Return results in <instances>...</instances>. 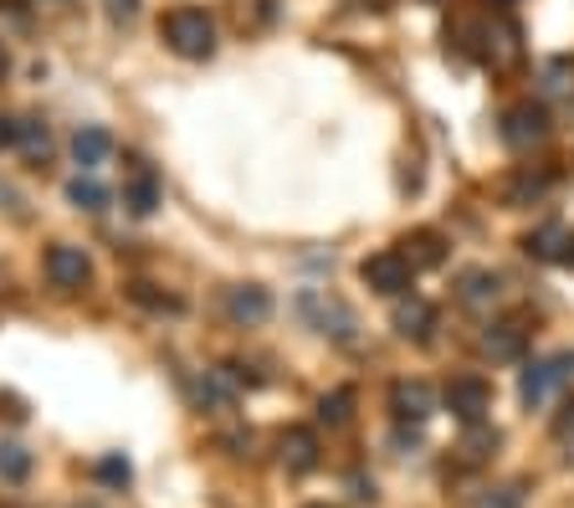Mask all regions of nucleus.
Returning a JSON list of instances; mask_svg holds the SVG:
<instances>
[{"label": "nucleus", "instance_id": "obj_30", "mask_svg": "<svg viewBox=\"0 0 574 508\" xmlns=\"http://www.w3.org/2000/svg\"><path fill=\"white\" fill-rule=\"evenodd\" d=\"M477 508H518V494L513 488H498V498H483Z\"/></svg>", "mask_w": 574, "mask_h": 508}, {"label": "nucleus", "instance_id": "obj_22", "mask_svg": "<svg viewBox=\"0 0 574 508\" xmlns=\"http://www.w3.org/2000/svg\"><path fill=\"white\" fill-rule=\"evenodd\" d=\"M349 417H354V390L349 386L328 390L324 401H318V421H324V426H349Z\"/></svg>", "mask_w": 574, "mask_h": 508}, {"label": "nucleus", "instance_id": "obj_28", "mask_svg": "<svg viewBox=\"0 0 574 508\" xmlns=\"http://www.w3.org/2000/svg\"><path fill=\"white\" fill-rule=\"evenodd\" d=\"M104 11H108V21H118V26H123V21H133V15H139V0H104Z\"/></svg>", "mask_w": 574, "mask_h": 508}, {"label": "nucleus", "instance_id": "obj_8", "mask_svg": "<svg viewBox=\"0 0 574 508\" xmlns=\"http://www.w3.org/2000/svg\"><path fill=\"white\" fill-rule=\"evenodd\" d=\"M46 278H52V288H67V293H77V288L93 283V262L83 247H73V241H57V247H46Z\"/></svg>", "mask_w": 574, "mask_h": 508}, {"label": "nucleus", "instance_id": "obj_31", "mask_svg": "<svg viewBox=\"0 0 574 508\" xmlns=\"http://www.w3.org/2000/svg\"><path fill=\"white\" fill-rule=\"evenodd\" d=\"M11 139H15V123H6V119H0V150H6Z\"/></svg>", "mask_w": 574, "mask_h": 508}, {"label": "nucleus", "instance_id": "obj_14", "mask_svg": "<svg viewBox=\"0 0 574 508\" xmlns=\"http://www.w3.org/2000/svg\"><path fill=\"white\" fill-rule=\"evenodd\" d=\"M396 334L411 344H431L436 339V309L426 299H400L396 303Z\"/></svg>", "mask_w": 574, "mask_h": 508}, {"label": "nucleus", "instance_id": "obj_20", "mask_svg": "<svg viewBox=\"0 0 574 508\" xmlns=\"http://www.w3.org/2000/svg\"><path fill=\"white\" fill-rule=\"evenodd\" d=\"M67 201H73L77 210H88V216H98V210L108 206V191L98 185L93 175H77V180H67Z\"/></svg>", "mask_w": 574, "mask_h": 508}, {"label": "nucleus", "instance_id": "obj_23", "mask_svg": "<svg viewBox=\"0 0 574 508\" xmlns=\"http://www.w3.org/2000/svg\"><path fill=\"white\" fill-rule=\"evenodd\" d=\"M544 93L549 98H574V62L570 57L544 62Z\"/></svg>", "mask_w": 574, "mask_h": 508}, {"label": "nucleus", "instance_id": "obj_15", "mask_svg": "<svg viewBox=\"0 0 574 508\" xmlns=\"http://www.w3.org/2000/svg\"><path fill=\"white\" fill-rule=\"evenodd\" d=\"M108 154H113V134H108V129L88 123V129H77L73 134V160L83 165V175H93L98 165H108Z\"/></svg>", "mask_w": 574, "mask_h": 508}, {"label": "nucleus", "instance_id": "obj_9", "mask_svg": "<svg viewBox=\"0 0 574 508\" xmlns=\"http://www.w3.org/2000/svg\"><path fill=\"white\" fill-rule=\"evenodd\" d=\"M160 201H164L160 175L144 160H129V175H123V206H129V216H154Z\"/></svg>", "mask_w": 574, "mask_h": 508}, {"label": "nucleus", "instance_id": "obj_12", "mask_svg": "<svg viewBox=\"0 0 574 508\" xmlns=\"http://www.w3.org/2000/svg\"><path fill=\"white\" fill-rule=\"evenodd\" d=\"M498 299H502V278H498V272L467 268L457 278V303H462V309H472V314H487Z\"/></svg>", "mask_w": 574, "mask_h": 508}, {"label": "nucleus", "instance_id": "obj_25", "mask_svg": "<svg viewBox=\"0 0 574 508\" xmlns=\"http://www.w3.org/2000/svg\"><path fill=\"white\" fill-rule=\"evenodd\" d=\"M31 473V452L15 447V442H0V478L6 483H21Z\"/></svg>", "mask_w": 574, "mask_h": 508}, {"label": "nucleus", "instance_id": "obj_35", "mask_svg": "<svg viewBox=\"0 0 574 508\" xmlns=\"http://www.w3.org/2000/svg\"><path fill=\"white\" fill-rule=\"evenodd\" d=\"M492 6H513V0H492Z\"/></svg>", "mask_w": 574, "mask_h": 508}, {"label": "nucleus", "instance_id": "obj_29", "mask_svg": "<svg viewBox=\"0 0 574 508\" xmlns=\"http://www.w3.org/2000/svg\"><path fill=\"white\" fill-rule=\"evenodd\" d=\"M554 436H560V442H570V436H574V401L564 406V417L554 421Z\"/></svg>", "mask_w": 574, "mask_h": 508}, {"label": "nucleus", "instance_id": "obj_4", "mask_svg": "<svg viewBox=\"0 0 574 508\" xmlns=\"http://www.w3.org/2000/svg\"><path fill=\"white\" fill-rule=\"evenodd\" d=\"M498 134L513 154H529L533 144H544L549 139V108L544 104H513L508 114H502Z\"/></svg>", "mask_w": 574, "mask_h": 508}, {"label": "nucleus", "instance_id": "obj_24", "mask_svg": "<svg viewBox=\"0 0 574 508\" xmlns=\"http://www.w3.org/2000/svg\"><path fill=\"white\" fill-rule=\"evenodd\" d=\"M487 57L498 62V67H513L518 57H523V46H518V26H498L492 36H487Z\"/></svg>", "mask_w": 574, "mask_h": 508}, {"label": "nucleus", "instance_id": "obj_18", "mask_svg": "<svg viewBox=\"0 0 574 508\" xmlns=\"http://www.w3.org/2000/svg\"><path fill=\"white\" fill-rule=\"evenodd\" d=\"M564 241H570V231L549 221V226H539V231H529V237H523V252L539 257V262H560V257H564Z\"/></svg>", "mask_w": 574, "mask_h": 508}, {"label": "nucleus", "instance_id": "obj_32", "mask_svg": "<svg viewBox=\"0 0 574 508\" xmlns=\"http://www.w3.org/2000/svg\"><path fill=\"white\" fill-rule=\"evenodd\" d=\"M560 262H564V268H574V237L564 241V257H560Z\"/></svg>", "mask_w": 574, "mask_h": 508}, {"label": "nucleus", "instance_id": "obj_13", "mask_svg": "<svg viewBox=\"0 0 574 508\" xmlns=\"http://www.w3.org/2000/svg\"><path fill=\"white\" fill-rule=\"evenodd\" d=\"M400 257H405L415 272L442 268V262H446V237H442V231H431V226H415V231L400 237Z\"/></svg>", "mask_w": 574, "mask_h": 508}, {"label": "nucleus", "instance_id": "obj_34", "mask_svg": "<svg viewBox=\"0 0 574 508\" xmlns=\"http://www.w3.org/2000/svg\"><path fill=\"white\" fill-rule=\"evenodd\" d=\"M6 67H11V57H6V46H0V77H6Z\"/></svg>", "mask_w": 574, "mask_h": 508}, {"label": "nucleus", "instance_id": "obj_33", "mask_svg": "<svg viewBox=\"0 0 574 508\" xmlns=\"http://www.w3.org/2000/svg\"><path fill=\"white\" fill-rule=\"evenodd\" d=\"M369 11H390V6H396V0H365Z\"/></svg>", "mask_w": 574, "mask_h": 508}, {"label": "nucleus", "instance_id": "obj_1", "mask_svg": "<svg viewBox=\"0 0 574 508\" xmlns=\"http://www.w3.org/2000/svg\"><path fill=\"white\" fill-rule=\"evenodd\" d=\"M160 42L185 62H206L216 52V21L206 6H175L160 15Z\"/></svg>", "mask_w": 574, "mask_h": 508}, {"label": "nucleus", "instance_id": "obj_3", "mask_svg": "<svg viewBox=\"0 0 574 508\" xmlns=\"http://www.w3.org/2000/svg\"><path fill=\"white\" fill-rule=\"evenodd\" d=\"M359 278H365V288L380 293V299H405L415 268L400 257V247H385V252H369L365 262H359Z\"/></svg>", "mask_w": 574, "mask_h": 508}, {"label": "nucleus", "instance_id": "obj_27", "mask_svg": "<svg viewBox=\"0 0 574 508\" xmlns=\"http://www.w3.org/2000/svg\"><path fill=\"white\" fill-rule=\"evenodd\" d=\"M133 299L144 303V309H164V314H180V299H164V293H149V283H133L129 288Z\"/></svg>", "mask_w": 574, "mask_h": 508}, {"label": "nucleus", "instance_id": "obj_10", "mask_svg": "<svg viewBox=\"0 0 574 508\" xmlns=\"http://www.w3.org/2000/svg\"><path fill=\"white\" fill-rule=\"evenodd\" d=\"M226 318L251 329V324H267L272 318V293L257 283H241V288H226Z\"/></svg>", "mask_w": 574, "mask_h": 508}, {"label": "nucleus", "instance_id": "obj_21", "mask_svg": "<svg viewBox=\"0 0 574 508\" xmlns=\"http://www.w3.org/2000/svg\"><path fill=\"white\" fill-rule=\"evenodd\" d=\"M498 447V432H492V426H487V421H472L467 426V436H462V463H483L487 452Z\"/></svg>", "mask_w": 574, "mask_h": 508}, {"label": "nucleus", "instance_id": "obj_2", "mask_svg": "<svg viewBox=\"0 0 574 508\" xmlns=\"http://www.w3.org/2000/svg\"><path fill=\"white\" fill-rule=\"evenodd\" d=\"M574 380V349H560V355L549 359H533V365H523V375H518V401L529 406H544L549 396L560 386H570Z\"/></svg>", "mask_w": 574, "mask_h": 508}, {"label": "nucleus", "instance_id": "obj_11", "mask_svg": "<svg viewBox=\"0 0 574 508\" xmlns=\"http://www.w3.org/2000/svg\"><path fill=\"white\" fill-rule=\"evenodd\" d=\"M278 447H282V467H288L293 478H308L313 467L324 463V447H318V436H313L308 426H288Z\"/></svg>", "mask_w": 574, "mask_h": 508}, {"label": "nucleus", "instance_id": "obj_5", "mask_svg": "<svg viewBox=\"0 0 574 508\" xmlns=\"http://www.w3.org/2000/svg\"><path fill=\"white\" fill-rule=\"evenodd\" d=\"M297 309H303V318H308L313 329L328 334V339H339V344H349L354 329H359V318H354L349 303L324 299V293H303V299H297Z\"/></svg>", "mask_w": 574, "mask_h": 508}, {"label": "nucleus", "instance_id": "obj_36", "mask_svg": "<svg viewBox=\"0 0 574 508\" xmlns=\"http://www.w3.org/2000/svg\"><path fill=\"white\" fill-rule=\"evenodd\" d=\"M308 508H328V504H308Z\"/></svg>", "mask_w": 574, "mask_h": 508}, {"label": "nucleus", "instance_id": "obj_26", "mask_svg": "<svg viewBox=\"0 0 574 508\" xmlns=\"http://www.w3.org/2000/svg\"><path fill=\"white\" fill-rule=\"evenodd\" d=\"M98 478H104V483H113V488H123V483L133 478L129 457H104V463H98Z\"/></svg>", "mask_w": 574, "mask_h": 508}, {"label": "nucleus", "instance_id": "obj_6", "mask_svg": "<svg viewBox=\"0 0 574 508\" xmlns=\"http://www.w3.org/2000/svg\"><path fill=\"white\" fill-rule=\"evenodd\" d=\"M442 406L462 421V426H472V421H487V411H492V386H487L483 375H457V380L446 386Z\"/></svg>", "mask_w": 574, "mask_h": 508}, {"label": "nucleus", "instance_id": "obj_17", "mask_svg": "<svg viewBox=\"0 0 574 508\" xmlns=\"http://www.w3.org/2000/svg\"><path fill=\"white\" fill-rule=\"evenodd\" d=\"M11 144L26 154L31 165H42L46 154H52V134H46L42 119H21V123H15V139H11Z\"/></svg>", "mask_w": 574, "mask_h": 508}, {"label": "nucleus", "instance_id": "obj_16", "mask_svg": "<svg viewBox=\"0 0 574 508\" xmlns=\"http://www.w3.org/2000/svg\"><path fill=\"white\" fill-rule=\"evenodd\" d=\"M523 344H529V329H523V324H492L487 339H483V349L492 359H518L523 355Z\"/></svg>", "mask_w": 574, "mask_h": 508}, {"label": "nucleus", "instance_id": "obj_7", "mask_svg": "<svg viewBox=\"0 0 574 508\" xmlns=\"http://www.w3.org/2000/svg\"><path fill=\"white\" fill-rule=\"evenodd\" d=\"M390 411H396L400 426H421L442 411V396L426 386V380H396L390 386Z\"/></svg>", "mask_w": 574, "mask_h": 508}, {"label": "nucleus", "instance_id": "obj_19", "mask_svg": "<svg viewBox=\"0 0 574 508\" xmlns=\"http://www.w3.org/2000/svg\"><path fill=\"white\" fill-rule=\"evenodd\" d=\"M549 191V175H533V170H523V175H513V180H502V206H533L539 195Z\"/></svg>", "mask_w": 574, "mask_h": 508}]
</instances>
